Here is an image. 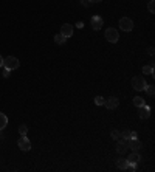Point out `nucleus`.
Here are the masks:
<instances>
[{
	"label": "nucleus",
	"instance_id": "f257e3e1",
	"mask_svg": "<svg viewBox=\"0 0 155 172\" xmlns=\"http://www.w3.org/2000/svg\"><path fill=\"white\" fill-rule=\"evenodd\" d=\"M19 65H20V62H19V59H17V58H14V56H8V58H5V59H3V67H5V68H8L10 71H11V70L19 68Z\"/></svg>",
	"mask_w": 155,
	"mask_h": 172
},
{
	"label": "nucleus",
	"instance_id": "f03ea898",
	"mask_svg": "<svg viewBox=\"0 0 155 172\" xmlns=\"http://www.w3.org/2000/svg\"><path fill=\"white\" fill-rule=\"evenodd\" d=\"M146 79L143 78V76H135L133 79H132V87L136 90V92H141V90H144L146 88Z\"/></svg>",
	"mask_w": 155,
	"mask_h": 172
},
{
	"label": "nucleus",
	"instance_id": "7ed1b4c3",
	"mask_svg": "<svg viewBox=\"0 0 155 172\" xmlns=\"http://www.w3.org/2000/svg\"><path fill=\"white\" fill-rule=\"evenodd\" d=\"M119 28L123 30V31H132L133 30V22H132V19H129V17H121L119 19Z\"/></svg>",
	"mask_w": 155,
	"mask_h": 172
},
{
	"label": "nucleus",
	"instance_id": "20e7f679",
	"mask_svg": "<svg viewBox=\"0 0 155 172\" xmlns=\"http://www.w3.org/2000/svg\"><path fill=\"white\" fill-rule=\"evenodd\" d=\"M126 143H127V149H130L132 152H138L141 149V143L138 141V138H129L126 140Z\"/></svg>",
	"mask_w": 155,
	"mask_h": 172
},
{
	"label": "nucleus",
	"instance_id": "39448f33",
	"mask_svg": "<svg viewBox=\"0 0 155 172\" xmlns=\"http://www.w3.org/2000/svg\"><path fill=\"white\" fill-rule=\"evenodd\" d=\"M105 39H107L109 42L115 44V42H118V39H119V34H118V31H116L115 28H109V30L105 31Z\"/></svg>",
	"mask_w": 155,
	"mask_h": 172
},
{
	"label": "nucleus",
	"instance_id": "423d86ee",
	"mask_svg": "<svg viewBox=\"0 0 155 172\" xmlns=\"http://www.w3.org/2000/svg\"><path fill=\"white\" fill-rule=\"evenodd\" d=\"M17 144H19V147H20L22 150H25V152L31 149V143H30V140L27 138V135H20V138H19Z\"/></svg>",
	"mask_w": 155,
	"mask_h": 172
},
{
	"label": "nucleus",
	"instance_id": "0eeeda50",
	"mask_svg": "<svg viewBox=\"0 0 155 172\" xmlns=\"http://www.w3.org/2000/svg\"><path fill=\"white\" fill-rule=\"evenodd\" d=\"M90 25H92V28L93 30H101L102 28V25H104V20H102V17H99V16H93L92 17V20H90Z\"/></svg>",
	"mask_w": 155,
	"mask_h": 172
},
{
	"label": "nucleus",
	"instance_id": "6e6552de",
	"mask_svg": "<svg viewBox=\"0 0 155 172\" xmlns=\"http://www.w3.org/2000/svg\"><path fill=\"white\" fill-rule=\"evenodd\" d=\"M118 104H119V99H118V98H115V96H110L109 99H105V101H104V105H105L107 109H110V110L116 109V107H118Z\"/></svg>",
	"mask_w": 155,
	"mask_h": 172
},
{
	"label": "nucleus",
	"instance_id": "1a4fd4ad",
	"mask_svg": "<svg viewBox=\"0 0 155 172\" xmlns=\"http://www.w3.org/2000/svg\"><path fill=\"white\" fill-rule=\"evenodd\" d=\"M138 116L141 118V119H147L149 116H150V109H149V105H143V107H138Z\"/></svg>",
	"mask_w": 155,
	"mask_h": 172
},
{
	"label": "nucleus",
	"instance_id": "9d476101",
	"mask_svg": "<svg viewBox=\"0 0 155 172\" xmlns=\"http://www.w3.org/2000/svg\"><path fill=\"white\" fill-rule=\"evenodd\" d=\"M116 152L119 153V155H123V153H126L127 152V143H126V140H118V143H116Z\"/></svg>",
	"mask_w": 155,
	"mask_h": 172
},
{
	"label": "nucleus",
	"instance_id": "9b49d317",
	"mask_svg": "<svg viewBox=\"0 0 155 172\" xmlns=\"http://www.w3.org/2000/svg\"><path fill=\"white\" fill-rule=\"evenodd\" d=\"M61 34H64L65 37H71V34H73V27H71L70 24L62 25V28H61Z\"/></svg>",
	"mask_w": 155,
	"mask_h": 172
},
{
	"label": "nucleus",
	"instance_id": "f8f14e48",
	"mask_svg": "<svg viewBox=\"0 0 155 172\" xmlns=\"http://www.w3.org/2000/svg\"><path fill=\"white\" fill-rule=\"evenodd\" d=\"M126 160H127V163H130V164H136V163L141 160V157H140V153H138V152H132V153L126 158Z\"/></svg>",
	"mask_w": 155,
	"mask_h": 172
},
{
	"label": "nucleus",
	"instance_id": "ddd939ff",
	"mask_svg": "<svg viewBox=\"0 0 155 172\" xmlns=\"http://www.w3.org/2000/svg\"><path fill=\"white\" fill-rule=\"evenodd\" d=\"M6 124H8V118H6V115L0 112V130H3V129L6 127Z\"/></svg>",
	"mask_w": 155,
	"mask_h": 172
},
{
	"label": "nucleus",
	"instance_id": "4468645a",
	"mask_svg": "<svg viewBox=\"0 0 155 172\" xmlns=\"http://www.w3.org/2000/svg\"><path fill=\"white\" fill-rule=\"evenodd\" d=\"M127 164H129V163H127V160H126V158H123V157L116 160V167H118V169H126V167H127Z\"/></svg>",
	"mask_w": 155,
	"mask_h": 172
},
{
	"label": "nucleus",
	"instance_id": "2eb2a0df",
	"mask_svg": "<svg viewBox=\"0 0 155 172\" xmlns=\"http://www.w3.org/2000/svg\"><path fill=\"white\" fill-rule=\"evenodd\" d=\"M65 41H67V37H65L64 34H56V36H54V42H56L58 45H62Z\"/></svg>",
	"mask_w": 155,
	"mask_h": 172
},
{
	"label": "nucleus",
	"instance_id": "dca6fc26",
	"mask_svg": "<svg viewBox=\"0 0 155 172\" xmlns=\"http://www.w3.org/2000/svg\"><path fill=\"white\" fill-rule=\"evenodd\" d=\"M146 102H144V99L141 98V96H135L133 98V105H136V107H143Z\"/></svg>",
	"mask_w": 155,
	"mask_h": 172
},
{
	"label": "nucleus",
	"instance_id": "f3484780",
	"mask_svg": "<svg viewBox=\"0 0 155 172\" xmlns=\"http://www.w3.org/2000/svg\"><path fill=\"white\" fill-rule=\"evenodd\" d=\"M143 73L153 76V67H152V65H144V67H143Z\"/></svg>",
	"mask_w": 155,
	"mask_h": 172
},
{
	"label": "nucleus",
	"instance_id": "a211bd4d",
	"mask_svg": "<svg viewBox=\"0 0 155 172\" xmlns=\"http://www.w3.org/2000/svg\"><path fill=\"white\" fill-rule=\"evenodd\" d=\"M19 133H20V135H27V133H28V127H27L25 124H20V126H19Z\"/></svg>",
	"mask_w": 155,
	"mask_h": 172
},
{
	"label": "nucleus",
	"instance_id": "6ab92c4d",
	"mask_svg": "<svg viewBox=\"0 0 155 172\" xmlns=\"http://www.w3.org/2000/svg\"><path fill=\"white\" fill-rule=\"evenodd\" d=\"M104 101H105V98H102V96H96L95 98V104L96 105H104Z\"/></svg>",
	"mask_w": 155,
	"mask_h": 172
},
{
	"label": "nucleus",
	"instance_id": "aec40b11",
	"mask_svg": "<svg viewBox=\"0 0 155 172\" xmlns=\"http://www.w3.org/2000/svg\"><path fill=\"white\" fill-rule=\"evenodd\" d=\"M130 132L132 130H123L121 132V140H129L130 138Z\"/></svg>",
	"mask_w": 155,
	"mask_h": 172
},
{
	"label": "nucleus",
	"instance_id": "412c9836",
	"mask_svg": "<svg viewBox=\"0 0 155 172\" xmlns=\"http://www.w3.org/2000/svg\"><path fill=\"white\" fill-rule=\"evenodd\" d=\"M147 11H149V13H155V2H153V0H150V2H149Z\"/></svg>",
	"mask_w": 155,
	"mask_h": 172
},
{
	"label": "nucleus",
	"instance_id": "4be33fe9",
	"mask_svg": "<svg viewBox=\"0 0 155 172\" xmlns=\"http://www.w3.org/2000/svg\"><path fill=\"white\" fill-rule=\"evenodd\" d=\"M146 92H147V95H150V96H153V93H155V88H153V85H146V88H144Z\"/></svg>",
	"mask_w": 155,
	"mask_h": 172
},
{
	"label": "nucleus",
	"instance_id": "5701e85b",
	"mask_svg": "<svg viewBox=\"0 0 155 172\" xmlns=\"http://www.w3.org/2000/svg\"><path fill=\"white\" fill-rule=\"evenodd\" d=\"M112 138L118 141V140L121 138V132H119V130H112Z\"/></svg>",
	"mask_w": 155,
	"mask_h": 172
},
{
	"label": "nucleus",
	"instance_id": "b1692460",
	"mask_svg": "<svg viewBox=\"0 0 155 172\" xmlns=\"http://www.w3.org/2000/svg\"><path fill=\"white\" fill-rule=\"evenodd\" d=\"M3 78H10V70H8V68L3 70Z\"/></svg>",
	"mask_w": 155,
	"mask_h": 172
},
{
	"label": "nucleus",
	"instance_id": "393cba45",
	"mask_svg": "<svg viewBox=\"0 0 155 172\" xmlns=\"http://www.w3.org/2000/svg\"><path fill=\"white\" fill-rule=\"evenodd\" d=\"M81 5H82V6H88L90 2H88V0H81Z\"/></svg>",
	"mask_w": 155,
	"mask_h": 172
},
{
	"label": "nucleus",
	"instance_id": "a878e982",
	"mask_svg": "<svg viewBox=\"0 0 155 172\" xmlns=\"http://www.w3.org/2000/svg\"><path fill=\"white\" fill-rule=\"evenodd\" d=\"M147 53H149V54L152 56V54H153V47H149V50H147Z\"/></svg>",
	"mask_w": 155,
	"mask_h": 172
},
{
	"label": "nucleus",
	"instance_id": "bb28decb",
	"mask_svg": "<svg viewBox=\"0 0 155 172\" xmlns=\"http://www.w3.org/2000/svg\"><path fill=\"white\" fill-rule=\"evenodd\" d=\"M76 27H78V28H84V24H82V22H78Z\"/></svg>",
	"mask_w": 155,
	"mask_h": 172
},
{
	"label": "nucleus",
	"instance_id": "cd10ccee",
	"mask_svg": "<svg viewBox=\"0 0 155 172\" xmlns=\"http://www.w3.org/2000/svg\"><path fill=\"white\" fill-rule=\"evenodd\" d=\"M138 135H136V132H130V138H136Z\"/></svg>",
	"mask_w": 155,
	"mask_h": 172
},
{
	"label": "nucleus",
	"instance_id": "c85d7f7f",
	"mask_svg": "<svg viewBox=\"0 0 155 172\" xmlns=\"http://www.w3.org/2000/svg\"><path fill=\"white\" fill-rule=\"evenodd\" d=\"M88 2H90V3H99L101 0H88Z\"/></svg>",
	"mask_w": 155,
	"mask_h": 172
},
{
	"label": "nucleus",
	"instance_id": "c756f323",
	"mask_svg": "<svg viewBox=\"0 0 155 172\" xmlns=\"http://www.w3.org/2000/svg\"><path fill=\"white\" fill-rule=\"evenodd\" d=\"M0 67H3V58L0 56Z\"/></svg>",
	"mask_w": 155,
	"mask_h": 172
}]
</instances>
